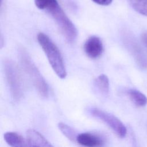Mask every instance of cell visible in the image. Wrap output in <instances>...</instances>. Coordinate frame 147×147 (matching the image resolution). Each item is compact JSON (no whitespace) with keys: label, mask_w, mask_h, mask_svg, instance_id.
<instances>
[{"label":"cell","mask_w":147,"mask_h":147,"mask_svg":"<svg viewBox=\"0 0 147 147\" xmlns=\"http://www.w3.org/2000/svg\"><path fill=\"white\" fill-rule=\"evenodd\" d=\"M18 57L22 67L32 82L39 95L47 98L49 94L48 86L26 51L22 47L18 49Z\"/></svg>","instance_id":"obj_1"},{"label":"cell","mask_w":147,"mask_h":147,"mask_svg":"<svg viewBox=\"0 0 147 147\" xmlns=\"http://www.w3.org/2000/svg\"><path fill=\"white\" fill-rule=\"evenodd\" d=\"M37 40L54 72L60 79H65L67 76V71L59 48L49 37L43 33H38Z\"/></svg>","instance_id":"obj_2"},{"label":"cell","mask_w":147,"mask_h":147,"mask_svg":"<svg viewBox=\"0 0 147 147\" xmlns=\"http://www.w3.org/2000/svg\"><path fill=\"white\" fill-rule=\"evenodd\" d=\"M3 65L11 95L15 101H19L24 92V84L21 72L16 63L10 59H5Z\"/></svg>","instance_id":"obj_3"},{"label":"cell","mask_w":147,"mask_h":147,"mask_svg":"<svg viewBox=\"0 0 147 147\" xmlns=\"http://www.w3.org/2000/svg\"><path fill=\"white\" fill-rule=\"evenodd\" d=\"M47 11L55 21L67 42L69 43L74 42L77 37V29L59 3L48 9Z\"/></svg>","instance_id":"obj_4"},{"label":"cell","mask_w":147,"mask_h":147,"mask_svg":"<svg viewBox=\"0 0 147 147\" xmlns=\"http://www.w3.org/2000/svg\"><path fill=\"white\" fill-rule=\"evenodd\" d=\"M86 111L90 116L107 125L119 137L124 138L126 136L127 130L125 126L115 115L94 107H88Z\"/></svg>","instance_id":"obj_5"},{"label":"cell","mask_w":147,"mask_h":147,"mask_svg":"<svg viewBox=\"0 0 147 147\" xmlns=\"http://www.w3.org/2000/svg\"><path fill=\"white\" fill-rule=\"evenodd\" d=\"M122 38L125 47L133 55L138 65L142 68H147V57L137 41L128 33H125Z\"/></svg>","instance_id":"obj_6"},{"label":"cell","mask_w":147,"mask_h":147,"mask_svg":"<svg viewBox=\"0 0 147 147\" xmlns=\"http://www.w3.org/2000/svg\"><path fill=\"white\" fill-rule=\"evenodd\" d=\"M103 46L102 40L97 36H91L84 44V51L91 59H96L102 53Z\"/></svg>","instance_id":"obj_7"},{"label":"cell","mask_w":147,"mask_h":147,"mask_svg":"<svg viewBox=\"0 0 147 147\" xmlns=\"http://www.w3.org/2000/svg\"><path fill=\"white\" fill-rule=\"evenodd\" d=\"M76 142L83 146L93 147L103 145L105 141L100 136L91 133H82L78 134Z\"/></svg>","instance_id":"obj_8"},{"label":"cell","mask_w":147,"mask_h":147,"mask_svg":"<svg viewBox=\"0 0 147 147\" xmlns=\"http://www.w3.org/2000/svg\"><path fill=\"white\" fill-rule=\"evenodd\" d=\"M26 141L28 146L51 147L53 145L39 132L34 129L26 131Z\"/></svg>","instance_id":"obj_9"},{"label":"cell","mask_w":147,"mask_h":147,"mask_svg":"<svg viewBox=\"0 0 147 147\" xmlns=\"http://www.w3.org/2000/svg\"><path fill=\"white\" fill-rule=\"evenodd\" d=\"M3 137L6 143L11 146H28L26 140H25L24 137L17 133L12 131L6 132L4 134Z\"/></svg>","instance_id":"obj_10"},{"label":"cell","mask_w":147,"mask_h":147,"mask_svg":"<svg viewBox=\"0 0 147 147\" xmlns=\"http://www.w3.org/2000/svg\"><path fill=\"white\" fill-rule=\"evenodd\" d=\"M94 86L100 95L107 96L109 92V80L105 74H101L94 80Z\"/></svg>","instance_id":"obj_11"},{"label":"cell","mask_w":147,"mask_h":147,"mask_svg":"<svg viewBox=\"0 0 147 147\" xmlns=\"http://www.w3.org/2000/svg\"><path fill=\"white\" fill-rule=\"evenodd\" d=\"M127 94L132 102L137 106L142 107L147 104L146 96L137 90L129 89L127 91Z\"/></svg>","instance_id":"obj_12"},{"label":"cell","mask_w":147,"mask_h":147,"mask_svg":"<svg viewBox=\"0 0 147 147\" xmlns=\"http://www.w3.org/2000/svg\"><path fill=\"white\" fill-rule=\"evenodd\" d=\"M132 8L138 13L147 17V0H127Z\"/></svg>","instance_id":"obj_13"},{"label":"cell","mask_w":147,"mask_h":147,"mask_svg":"<svg viewBox=\"0 0 147 147\" xmlns=\"http://www.w3.org/2000/svg\"><path fill=\"white\" fill-rule=\"evenodd\" d=\"M58 127L61 132L68 140L72 142H76V138L78 135L73 128L63 122H60L58 123Z\"/></svg>","instance_id":"obj_14"},{"label":"cell","mask_w":147,"mask_h":147,"mask_svg":"<svg viewBox=\"0 0 147 147\" xmlns=\"http://www.w3.org/2000/svg\"><path fill=\"white\" fill-rule=\"evenodd\" d=\"M34 3L37 8L47 11L58 3L57 0H34Z\"/></svg>","instance_id":"obj_15"},{"label":"cell","mask_w":147,"mask_h":147,"mask_svg":"<svg viewBox=\"0 0 147 147\" xmlns=\"http://www.w3.org/2000/svg\"><path fill=\"white\" fill-rule=\"evenodd\" d=\"M94 2L103 6H108L111 3L113 0H92Z\"/></svg>","instance_id":"obj_16"},{"label":"cell","mask_w":147,"mask_h":147,"mask_svg":"<svg viewBox=\"0 0 147 147\" xmlns=\"http://www.w3.org/2000/svg\"><path fill=\"white\" fill-rule=\"evenodd\" d=\"M141 38H142V41L143 43L147 47V32L142 34V35L141 36Z\"/></svg>","instance_id":"obj_17"}]
</instances>
